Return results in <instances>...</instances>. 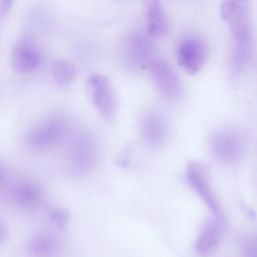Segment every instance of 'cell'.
<instances>
[{"label": "cell", "instance_id": "5b68a950", "mask_svg": "<svg viewBox=\"0 0 257 257\" xmlns=\"http://www.w3.org/2000/svg\"><path fill=\"white\" fill-rule=\"evenodd\" d=\"M65 130L66 124L61 116H47L30 127L26 134V143L31 149L46 150L59 142Z\"/></svg>", "mask_w": 257, "mask_h": 257}, {"label": "cell", "instance_id": "ffe728a7", "mask_svg": "<svg viewBox=\"0 0 257 257\" xmlns=\"http://www.w3.org/2000/svg\"><path fill=\"white\" fill-rule=\"evenodd\" d=\"M14 0H0V14L5 17L11 10Z\"/></svg>", "mask_w": 257, "mask_h": 257}, {"label": "cell", "instance_id": "5bb4252c", "mask_svg": "<svg viewBox=\"0 0 257 257\" xmlns=\"http://www.w3.org/2000/svg\"><path fill=\"white\" fill-rule=\"evenodd\" d=\"M27 248L33 257H53L59 251V242L49 233H37L28 241Z\"/></svg>", "mask_w": 257, "mask_h": 257}, {"label": "cell", "instance_id": "9a60e30c", "mask_svg": "<svg viewBox=\"0 0 257 257\" xmlns=\"http://www.w3.org/2000/svg\"><path fill=\"white\" fill-rule=\"evenodd\" d=\"M42 190L39 185L34 182H20L13 190L14 201L23 208L35 207L41 200Z\"/></svg>", "mask_w": 257, "mask_h": 257}, {"label": "cell", "instance_id": "52a82bcc", "mask_svg": "<svg viewBox=\"0 0 257 257\" xmlns=\"http://www.w3.org/2000/svg\"><path fill=\"white\" fill-rule=\"evenodd\" d=\"M11 66L19 74H27L37 70L42 63V52L31 39L20 38L11 50Z\"/></svg>", "mask_w": 257, "mask_h": 257}, {"label": "cell", "instance_id": "4fadbf2b", "mask_svg": "<svg viewBox=\"0 0 257 257\" xmlns=\"http://www.w3.org/2000/svg\"><path fill=\"white\" fill-rule=\"evenodd\" d=\"M146 27L149 36H161L168 30V22L160 0H146Z\"/></svg>", "mask_w": 257, "mask_h": 257}, {"label": "cell", "instance_id": "ac0fdd59", "mask_svg": "<svg viewBox=\"0 0 257 257\" xmlns=\"http://www.w3.org/2000/svg\"><path fill=\"white\" fill-rule=\"evenodd\" d=\"M48 219L53 226H55L56 228L62 229V228H65L68 223L69 214L63 208H54L49 212Z\"/></svg>", "mask_w": 257, "mask_h": 257}, {"label": "cell", "instance_id": "8992f818", "mask_svg": "<svg viewBox=\"0 0 257 257\" xmlns=\"http://www.w3.org/2000/svg\"><path fill=\"white\" fill-rule=\"evenodd\" d=\"M124 63L127 68L138 71L149 68L153 58V45L148 34L134 32L125 40L123 50Z\"/></svg>", "mask_w": 257, "mask_h": 257}, {"label": "cell", "instance_id": "7a4b0ae2", "mask_svg": "<svg viewBox=\"0 0 257 257\" xmlns=\"http://www.w3.org/2000/svg\"><path fill=\"white\" fill-rule=\"evenodd\" d=\"M85 89L98 114L108 121L113 120L116 115L117 101L109 79L100 73H92L86 78Z\"/></svg>", "mask_w": 257, "mask_h": 257}, {"label": "cell", "instance_id": "d6986e66", "mask_svg": "<svg viewBox=\"0 0 257 257\" xmlns=\"http://www.w3.org/2000/svg\"><path fill=\"white\" fill-rule=\"evenodd\" d=\"M243 257H257V236L245 238L241 244Z\"/></svg>", "mask_w": 257, "mask_h": 257}, {"label": "cell", "instance_id": "6da1fadb", "mask_svg": "<svg viewBox=\"0 0 257 257\" xmlns=\"http://www.w3.org/2000/svg\"><path fill=\"white\" fill-rule=\"evenodd\" d=\"M220 14L234 42H252L250 0H222Z\"/></svg>", "mask_w": 257, "mask_h": 257}, {"label": "cell", "instance_id": "30bf717a", "mask_svg": "<svg viewBox=\"0 0 257 257\" xmlns=\"http://www.w3.org/2000/svg\"><path fill=\"white\" fill-rule=\"evenodd\" d=\"M149 70L163 97L173 100L179 96L181 84L178 75L165 60L154 58L149 65Z\"/></svg>", "mask_w": 257, "mask_h": 257}, {"label": "cell", "instance_id": "7c38bea8", "mask_svg": "<svg viewBox=\"0 0 257 257\" xmlns=\"http://www.w3.org/2000/svg\"><path fill=\"white\" fill-rule=\"evenodd\" d=\"M167 134L166 121L160 114L151 112L145 116L142 122V136L148 146L161 147L167 139Z\"/></svg>", "mask_w": 257, "mask_h": 257}, {"label": "cell", "instance_id": "8fae6325", "mask_svg": "<svg viewBox=\"0 0 257 257\" xmlns=\"http://www.w3.org/2000/svg\"><path fill=\"white\" fill-rule=\"evenodd\" d=\"M186 179L190 187L202 199L213 214L219 213V205L211 188L206 168L198 163L191 162L186 168Z\"/></svg>", "mask_w": 257, "mask_h": 257}, {"label": "cell", "instance_id": "277c9868", "mask_svg": "<svg viewBox=\"0 0 257 257\" xmlns=\"http://www.w3.org/2000/svg\"><path fill=\"white\" fill-rule=\"evenodd\" d=\"M210 148L214 158L223 164L237 163L244 150V140L233 128H222L211 135Z\"/></svg>", "mask_w": 257, "mask_h": 257}, {"label": "cell", "instance_id": "9c48e42d", "mask_svg": "<svg viewBox=\"0 0 257 257\" xmlns=\"http://www.w3.org/2000/svg\"><path fill=\"white\" fill-rule=\"evenodd\" d=\"M225 232L224 218L220 213H215L202 227L195 241V251L200 256L213 254L223 239Z\"/></svg>", "mask_w": 257, "mask_h": 257}, {"label": "cell", "instance_id": "2e32d148", "mask_svg": "<svg viewBox=\"0 0 257 257\" xmlns=\"http://www.w3.org/2000/svg\"><path fill=\"white\" fill-rule=\"evenodd\" d=\"M253 53L252 42H234L231 54V66L234 72L242 73L248 66Z\"/></svg>", "mask_w": 257, "mask_h": 257}, {"label": "cell", "instance_id": "7402d4cb", "mask_svg": "<svg viewBox=\"0 0 257 257\" xmlns=\"http://www.w3.org/2000/svg\"><path fill=\"white\" fill-rule=\"evenodd\" d=\"M3 181V172L1 170V167H0V183Z\"/></svg>", "mask_w": 257, "mask_h": 257}, {"label": "cell", "instance_id": "ba28073f", "mask_svg": "<svg viewBox=\"0 0 257 257\" xmlns=\"http://www.w3.org/2000/svg\"><path fill=\"white\" fill-rule=\"evenodd\" d=\"M206 57V43L198 36H187L178 44V62L189 74H196L204 65Z\"/></svg>", "mask_w": 257, "mask_h": 257}, {"label": "cell", "instance_id": "e0dca14e", "mask_svg": "<svg viewBox=\"0 0 257 257\" xmlns=\"http://www.w3.org/2000/svg\"><path fill=\"white\" fill-rule=\"evenodd\" d=\"M51 75L54 81L60 86L70 84L76 76V68L72 62L66 59H55L50 65Z\"/></svg>", "mask_w": 257, "mask_h": 257}, {"label": "cell", "instance_id": "3957f363", "mask_svg": "<svg viewBox=\"0 0 257 257\" xmlns=\"http://www.w3.org/2000/svg\"><path fill=\"white\" fill-rule=\"evenodd\" d=\"M68 168L76 175L89 172L97 159V147L93 138L84 132L76 133L67 146Z\"/></svg>", "mask_w": 257, "mask_h": 257}, {"label": "cell", "instance_id": "44dd1931", "mask_svg": "<svg viewBox=\"0 0 257 257\" xmlns=\"http://www.w3.org/2000/svg\"><path fill=\"white\" fill-rule=\"evenodd\" d=\"M4 235H5V231H4L3 225L0 223V244L2 243V241L4 239Z\"/></svg>", "mask_w": 257, "mask_h": 257}]
</instances>
